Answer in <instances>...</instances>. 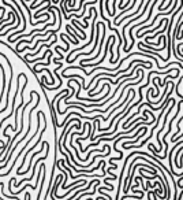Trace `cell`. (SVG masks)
Wrapping results in <instances>:
<instances>
[{"instance_id":"obj_1","label":"cell","mask_w":183,"mask_h":200,"mask_svg":"<svg viewBox=\"0 0 183 200\" xmlns=\"http://www.w3.org/2000/svg\"><path fill=\"white\" fill-rule=\"evenodd\" d=\"M105 10H107V12H108L109 17H115V15L112 14V11L109 10V0H105Z\"/></svg>"}]
</instances>
